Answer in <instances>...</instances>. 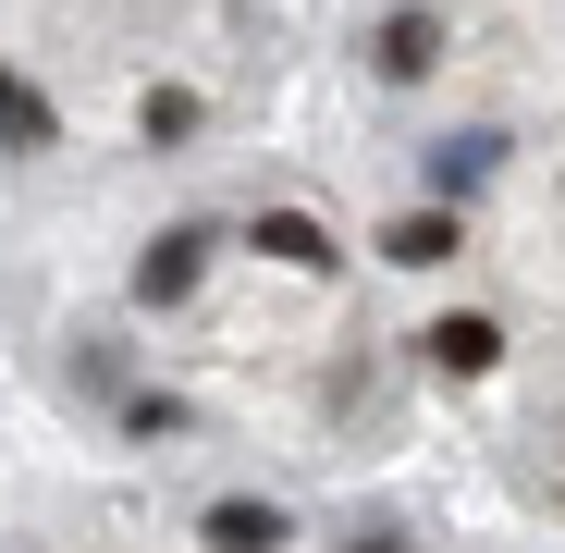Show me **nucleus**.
Segmentation results:
<instances>
[{"label":"nucleus","mask_w":565,"mask_h":553,"mask_svg":"<svg viewBox=\"0 0 565 553\" xmlns=\"http://www.w3.org/2000/svg\"><path fill=\"white\" fill-rule=\"evenodd\" d=\"M270 74V0H0V136L198 148Z\"/></svg>","instance_id":"7ed1b4c3"},{"label":"nucleus","mask_w":565,"mask_h":553,"mask_svg":"<svg viewBox=\"0 0 565 553\" xmlns=\"http://www.w3.org/2000/svg\"><path fill=\"white\" fill-rule=\"evenodd\" d=\"M74 369L111 394L124 430H198V443L332 455L356 418H382L344 234L296 198L148 222L111 320L74 332Z\"/></svg>","instance_id":"f03ea898"},{"label":"nucleus","mask_w":565,"mask_h":553,"mask_svg":"<svg viewBox=\"0 0 565 553\" xmlns=\"http://www.w3.org/2000/svg\"><path fill=\"white\" fill-rule=\"evenodd\" d=\"M62 553H443L418 529H296V517H270V504H210V517H184V529H99V517H74Z\"/></svg>","instance_id":"20e7f679"},{"label":"nucleus","mask_w":565,"mask_h":553,"mask_svg":"<svg viewBox=\"0 0 565 553\" xmlns=\"http://www.w3.org/2000/svg\"><path fill=\"white\" fill-rule=\"evenodd\" d=\"M356 86L406 111V270H467L430 369L492 394L504 468L565 504V0H369Z\"/></svg>","instance_id":"f257e3e1"}]
</instances>
